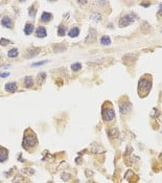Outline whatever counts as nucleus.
Returning <instances> with one entry per match:
<instances>
[{"instance_id": "obj_4", "label": "nucleus", "mask_w": 162, "mask_h": 183, "mask_svg": "<svg viewBox=\"0 0 162 183\" xmlns=\"http://www.w3.org/2000/svg\"><path fill=\"white\" fill-rule=\"evenodd\" d=\"M135 19H136V18H135L134 15H127V16H124L123 18L120 19L119 24H120V26H127V25L133 23V22L135 21Z\"/></svg>"}, {"instance_id": "obj_23", "label": "nucleus", "mask_w": 162, "mask_h": 183, "mask_svg": "<svg viewBox=\"0 0 162 183\" xmlns=\"http://www.w3.org/2000/svg\"><path fill=\"white\" fill-rule=\"evenodd\" d=\"M22 173H29V174L32 175V174H34V173H35V170H34V169H32V168H26V169H23V170H22Z\"/></svg>"}, {"instance_id": "obj_8", "label": "nucleus", "mask_w": 162, "mask_h": 183, "mask_svg": "<svg viewBox=\"0 0 162 183\" xmlns=\"http://www.w3.org/2000/svg\"><path fill=\"white\" fill-rule=\"evenodd\" d=\"M8 155H9V152L7 149L0 147V162H3L8 159Z\"/></svg>"}, {"instance_id": "obj_6", "label": "nucleus", "mask_w": 162, "mask_h": 183, "mask_svg": "<svg viewBox=\"0 0 162 183\" xmlns=\"http://www.w3.org/2000/svg\"><path fill=\"white\" fill-rule=\"evenodd\" d=\"M1 24H2L4 27H8V28H12V27H13V21H12V19H11L9 16H5V17L2 18Z\"/></svg>"}, {"instance_id": "obj_21", "label": "nucleus", "mask_w": 162, "mask_h": 183, "mask_svg": "<svg viewBox=\"0 0 162 183\" xmlns=\"http://www.w3.org/2000/svg\"><path fill=\"white\" fill-rule=\"evenodd\" d=\"M93 20H95V21H99L101 19H102V17H101V14H94L92 17H91Z\"/></svg>"}, {"instance_id": "obj_3", "label": "nucleus", "mask_w": 162, "mask_h": 183, "mask_svg": "<svg viewBox=\"0 0 162 183\" xmlns=\"http://www.w3.org/2000/svg\"><path fill=\"white\" fill-rule=\"evenodd\" d=\"M102 113H103V118L105 121H111L115 118V112L112 108H104Z\"/></svg>"}, {"instance_id": "obj_11", "label": "nucleus", "mask_w": 162, "mask_h": 183, "mask_svg": "<svg viewBox=\"0 0 162 183\" xmlns=\"http://www.w3.org/2000/svg\"><path fill=\"white\" fill-rule=\"evenodd\" d=\"M24 85L27 88L33 87L34 86V80H33V77L32 76H25V78H24Z\"/></svg>"}, {"instance_id": "obj_2", "label": "nucleus", "mask_w": 162, "mask_h": 183, "mask_svg": "<svg viewBox=\"0 0 162 183\" xmlns=\"http://www.w3.org/2000/svg\"><path fill=\"white\" fill-rule=\"evenodd\" d=\"M152 87V84H151V81H148L147 78L143 77L139 81V85H138V90H139V93L140 92H144V95L149 91Z\"/></svg>"}, {"instance_id": "obj_9", "label": "nucleus", "mask_w": 162, "mask_h": 183, "mask_svg": "<svg viewBox=\"0 0 162 183\" xmlns=\"http://www.w3.org/2000/svg\"><path fill=\"white\" fill-rule=\"evenodd\" d=\"M5 90L9 91V92H15V91L17 90V84H16V83H13V82L8 83V84L5 85Z\"/></svg>"}, {"instance_id": "obj_5", "label": "nucleus", "mask_w": 162, "mask_h": 183, "mask_svg": "<svg viewBox=\"0 0 162 183\" xmlns=\"http://www.w3.org/2000/svg\"><path fill=\"white\" fill-rule=\"evenodd\" d=\"M132 109V104L130 102H124L120 105V112L121 114H128Z\"/></svg>"}, {"instance_id": "obj_16", "label": "nucleus", "mask_w": 162, "mask_h": 183, "mask_svg": "<svg viewBox=\"0 0 162 183\" xmlns=\"http://www.w3.org/2000/svg\"><path fill=\"white\" fill-rule=\"evenodd\" d=\"M71 69L73 71H78L79 69H82V64L80 63H74L71 65Z\"/></svg>"}, {"instance_id": "obj_20", "label": "nucleus", "mask_w": 162, "mask_h": 183, "mask_svg": "<svg viewBox=\"0 0 162 183\" xmlns=\"http://www.w3.org/2000/svg\"><path fill=\"white\" fill-rule=\"evenodd\" d=\"M9 43H10V41H9L8 39L2 38L1 40H0V45H1V46H5V45H8Z\"/></svg>"}, {"instance_id": "obj_7", "label": "nucleus", "mask_w": 162, "mask_h": 183, "mask_svg": "<svg viewBox=\"0 0 162 183\" xmlns=\"http://www.w3.org/2000/svg\"><path fill=\"white\" fill-rule=\"evenodd\" d=\"M36 36L38 38H45L47 36V32H46V28L43 27V26H39L37 29H36Z\"/></svg>"}, {"instance_id": "obj_14", "label": "nucleus", "mask_w": 162, "mask_h": 183, "mask_svg": "<svg viewBox=\"0 0 162 183\" xmlns=\"http://www.w3.org/2000/svg\"><path fill=\"white\" fill-rule=\"evenodd\" d=\"M101 43H102V45H105V46L110 45V44H111V39H110V37H109V36H103V37L101 38Z\"/></svg>"}, {"instance_id": "obj_18", "label": "nucleus", "mask_w": 162, "mask_h": 183, "mask_svg": "<svg viewBox=\"0 0 162 183\" xmlns=\"http://www.w3.org/2000/svg\"><path fill=\"white\" fill-rule=\"evenodd\" d=\"M45 78H46V73H45V72L40 73V74L38 75V83H39V84H42V83L44 82Z\"/></svg>"}, {"instance_id": "obj_25", "label": "nucleus", "mask_w": 162, "mask_h": 183, "mask_svg": "<svg viewBox=\"0 0 162 183\" xmlns=\"http://www.w3.org/2000/svg\"><path fill=\"white\" fill-rule=\"evenodd\" d=\"M159 15H162V3L159 5V12H158Z\"/></svg>"}, {"instance_id": "obj_22", "label": "nucleus", "mask_w": 162, "mask_h": 183, "mask_svg": "<svg viewBox=\"0 0 162 183\" xmlns=\"http://www.w3.org/2000/svg\"><path fill=\"white\" fill-rule=\"evenodd\" d=\"M45 63H47V61H41V62H37V63H34V64H33V67L41 66V65H43V64H45Z\"/></svg>"}, {"instance_id": "obj_26", "label": "nucleus", "mask_w": 162, "mask_h": 183, "mask_svg": "<svg viewBox=\"0 0 162 183\" xmlns=\"http://www.w3.org/2000/svg\"><path fill=\"white\" fill-rule=\"evenodd\" d=\"M142 7H149V2H141Z\"/></svg>"}, {"instance_id": "obj_17", "label": "nucleus", "mask_w": 162, "mask_h": 183, "mask_svg": "<svg viewBox=\"0 0 162 183\" xmlns=\"http://www.w3.org/2000/svg\"><path fill=\"white\" fill-rule=\"evenodd\" d=\"M65 33H66V27L64 25H60L58 27V34H59V36H64Z\"/></svg>"}, {"instance_id": "obj_19", "label": "nucleus", "mask_w": 162, "mask_h": 183, "mask_svg": "<svg viewBox=\"0 0 162 183\" xmlns=\"http://www.w3.org/2000/svg\"><path fill=\"white\" fill-rule=\"evenodd\" d=\"M36 13H37V10L34 8V7H30L29 10H28V14L30 17H35L36 16Z\"/></svg>"}, {"instance_id": "obj_24", "label": "nucleus", "mask_w": 162, "mask_h": 183, "mask_svg": "<svg viewBox=\"0 0 162 183\" xmlns=\"http://www.w3.org/2000/svg\"><path fill=\"white\" fill-rule=\"evenodd\" d=\"M9 75H10V73H5V72L0 73V77H8Z\"/></svg>"}, {"instance_id": "obj_27", "label": "nucleus", "mask_w": 162, "mask_h": 183, "mask_svg": "<svg viewBox=\"0 0 162 183\" xmlns=\"http://www.w3.org/2000/svg\"><path fill=\"white\" fill-rule=\"evenodd\" d=\"M78 3H79V4H85L86 1H78Z\"/></svg>"}, {"instance_id": "obj_12", "label": "nucleus", "mask_w": 162, "mask_h": 183, "mask_svg": "<svg viewBox=\"0 0 162 183\" xmlns=\"http://www.w3.org/2000/svg\"><path fill=\"white\" fill-rule=\"evenodd\" d=\"M33 31H34V25L32 24V23H26V25H25V27H24V33H25V35H30L32 33H33Z\"/></svg>"}, {"instance_id": "obj_10", "label": "nucleus", "mask_w": 162, "mask_h": 183, "mask_svg": "<svg viewBox=\"0 0 162 183\" xmlns=\"http://www.w3.org/2000/svg\"><path fill=\"white\" fill-rule=\"evenodd\" d=\"M51 18H52V16H51V14H50V13L44 12V13L42 14V16H41V21H42V22L47 23V22H49V21L51 20Z\"/></svg>"}, {"instance_id": "obj_1", "label": "nucleus", "mask_w": 162, "mask_h": 183, "mask_svg": "<svg viewBox=\"0 0 162 183\" xmlns=\"http://www.w3.org/2000/svg\"><path fill=\"white\" fill-rule=\"evenodd\" d=\"M38 143V139H37V136L36 134L33 132V131H29L27 130L24 134V137H23V142H22V147L26 150L28 149H32V148H35Z\"/></svg>"}, {"instance_id": "obj_13", "label": "nucleus", "mask_w": 162, "mask_h": 183, "mask_svg": "<svg viewBox=\"0 0 162 183\" xmlns=\"http://www.w3.org/2000/svg\"><path fill=\"white\" fill-rule=\"evenodd\" d=\"M78 34H79V29H78L77 27H73V28H71V29L69 31V33H68L69 37H71V38H75V37H77Z\"/></svg>"}, {"instance_id": "obj_15", "label": "nucleus", "mask_w": 162, "mask_h": 183, "mask_svg": "<svg viewBox=\"0 0 162 183\" xmlns=\"http://www.w3.org/2000/svg\"><path fill=\"white\" fill-rule=\"evenodd\" d=\"M18 54H19V52H18V50H17L16 48H13V49H11V50L8 52L9 58H17Z\"/></svg>"}]
</instances>
